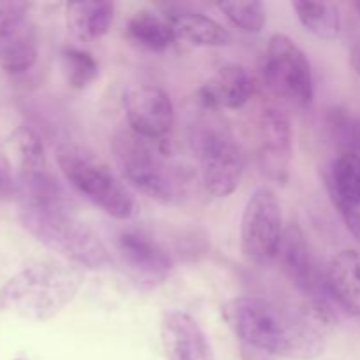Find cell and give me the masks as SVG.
Masks as SVG:
<instances>
[{"instance_id":"16","label":"cell","mask_w":360,"mask_h":360,"mask_svg":"<svg viewBox=\"0 0 360 360\" xmlns=\"http://www.w3.org/2000/svg\"><path fill=\"white\" fill-rule=\"evenodd\" d=\"M160 9L176 37L200 48H224L231 44L232 35L227 28L202 11L188 6H162Z\"/></svg>"},{"instance_id":"23","label":"cell","mask_w":360,"mask_h":360,"mask_svg":"<svg viewBox=\"0 0 360 360\" xmlns=\"http://www.w3.org/2000/svg\"><path fill=\"white\" fill-rule=\"evenodd\" d=\"M62 67L67 84L74 90H83L90 86L98 77V63L90 51L65 46L62 49Z\"/></svg>"},{"instance_id":"2","label":"cell","mask_w":360,"mask_h":360,"mask_svg":"<svg viewBox=\"0 0 360 360\" xmlns=\"http://www.w3.org/2000/svg\"><path fill=\"white\" fill-rule=\"evenodd\" d=\"M83 271L62 262H39L18 271L0 287V311L46 322L76 299Z\"/></svg>"},{"instance_id":"24","label":"cell","mask_w":360,"mask_h":360,"mask_svg":"<svg viewBox=\"0 0 360 360\" xmlns=\"http://www.w3.org/2000/svg\"><path fill=\"white\" fill-rule=\"evenodd\" d=\"M16 139L18 153H20V169H18V178L25 176H34L39 172L48 171V162H46V151L42 146V141L39 139L37 132L30 127H20L14 134Z\"/></svg>"},{"instance_id":"3","label":"cell","mask_w":360,"mask_h":360,"mask_svg":"<svg viewBox=\"0 0 360 360\" xmlns=\"http://www.w3.org/2000/svg\"><path fill=\"white\" fill-rule=\"evenodd\" d=\"M20 224L41 245L76 267L98 271L111 264V255L97 232L76 217L72 206L39 207L21 204Z\"/></svg>"},{"instance_id":"21","label":"cell","mask_w":360,"mask_h":360,"mask_svg":"<svg viewBox=\"0 0 360 360\" xmlns=\"http://www.w3.org/2000/svg\"><path fill=\"white\" fill-rule=\"evenodd\" d=\"M327 192L360 207V157L340 155L323 174Z\"/></svg>"},{"instance_id":"12","label":"cell","mask_w":360,"mask_h":360,"mask_svg":"<svg viewBox=\"0 0 360 360\" xmlns=\"http://www.w3.org/2000/svg\"><path fill=\"white\" fill-rule=\"evenodd\" d=\"M123 111L130 130L148 141L162 139L174 125V105L167 91L153 84L130 86L123 91Z\"/></svg>"},{"instance_id":"20","label":"cell","mask_w":360,"mask_h":360,"mask_svg":"<svg viewBox=\"0 0 360 360\" xmlns=\"http://www.w3.org/2000/svg\"><path fill=\"white\" fill-rule=\"evenodd\" d=\"M292 7L302 27L315 37L333 41L340 35L341 18L336 4L297 0V2H292Z\"/></svg>"},{"instance_id":"25","label":"cell","mask_w":360,"mask_h":360,"mask_svg":"<svg viewBox=\"0 0 360 360\" xmlns=\"http://www.w3.org/2000/svg\"><path fill=\"white\" fill-rule=\"evenodd\" d=\"M218 9L229 21L246 34H257L266 25V9L262 2H221Z\"/></svg>"},{"instance_id":"7","label":"cell","mask_w":360,"mask_h":360,"mask_svg":"<svg viewBox=\"0 0 360 360\" xmlns=\"http://www.w3.org/2000/svg\"><path fill=\"white\" fill-rule=\"evenodd\" d=\"M262 74L267 86L288 104L299 109L313 104L315 79L311 63L288 35H271L264 53Z\"/></svg>"},{"instance_id":"28","label":"cell","mask_w":360,"mask_h":360,"mask_svg":"<svg viewBox=\"0 0 360 360\" xmlns=\"http://www.w3.org/2000/svg\"><path fill=\"white\" fill-rule=\"evenodd\" d=\"M243 348V360H271L273 357L267 354H264V352L260 350H255V348H250V347H245V345H241Z\"/></svg>"},{"instance_id":"8","label":"cell","mask_w":360,"mask_h":360,"mask_svg":"<svg viewBox=\"0 0 360 360\" xmlns=\"http://www.w3.org/2000/svg\"><path fill=\"white\" fill-rule=\"evenodd\" d=\"M285 225L281 204L274 190L260 186L246 200L241 217V253L259 267L276 260Z\"/></svg>"},{"instance_id":"17","label":"cell","mask_w":360,"mask_h":360,"mask_svg":"<svg viewBox=\"0 0 360 360\" xmlns=\"http://www.w3.org/2000/svg\"><path fill=\"white\" fill-rule=\"evenodd\" d=\"M327 287L333 301L352 316H360V253L343 250L327 267Z\"/></svg>"},{"instance_id":"19","label":"cell","mask_w":360,"mask_h":360,"mask_svg":"<svg viewBox=\"0 0 360 360\" xmlns=\"http://www.w3.org/2000/svg\"><path fill=\"white\" fill-rule=\"evenodd\" d=\"M125 32L130 41L136 42L141 48L148 49V51L155 53L169 49L178 39L167 20L162 14H157L150 9L134 13L127 21Z\"/></svg>"},{"instance_id":"1","label":"cell","mask_w":360,"mask_h":360,"mask_svg":"<svg viewBox=\"0 0 360 360\" xmlns=\"http://www.w3.org/2000/svg\"><path fill=\"white\" fill-rule=\"evenodd\" d=\"M221 316L241 345L271 357L313 360L326 350L316 323L262 297L231 299L221 306Z\"/></svg>"},{"instance_id":"6","label":"cell","mask_w":360,"mask_h":360,"mask_svg":"<svg viewBox=\"0 0 360 360\" xmlns=\"http://www.w3.org/2000/svg\"><path fill=\"white\" fill-rule=\"evenodd\" d=\"M193 150L204 190L214 199L234 193L246 169V155L236 134L220 116H204L193 127Z\"/></svg>"},{"instance_id":"18","label":"cell","mask_w":360,"mask_h":360,"mask_svg":"<svg viewBox=\"0 0 360 360\" xmlns=\"http://www.w3.org/2000/svg\"><path fill=\"white\" fill-rule=\"evenodd\" d=\"M115 20L112 2H70L67 4V25L81 41H98L111 28Z\"/></svg>"},{"instance_id":"10","label":"cell","mask_w":360,"mask_h":360,"mask_svg":"<svg viewBox=\"0 0 360 360\" xmlns=\"http://www.w3.org/2000/svg\"><path fill=\"white\" fill-rule=\"evenodd\" d=\"M116 255L125 274L143 290L165 283L172 262L164 246L141 229H123L115 239Z\"/></svg>"},{"instance_id":"22","label":"cell","mask_w":360,"mask_h":360,"mask_svg":"<svg viewBox=\"0 0 360 360\" xmlns=\"http://www.w3.org/2000/svg\"><path fill=\"white\" fill-rule=\"evenodd\" d=\"M326 130L340 155L360 157V116L343 108H333L326 115Z\"/></svg>"},{"instance_id":"11","label":"cell","mask_w":360,"mask_h":360,"mask_svg":"<svg viewBox=\"0 0 360 360\" xmlns=\"http://www.w3.org/2000/svg\"><path fill=\"white\" fill-rule=\"evenodd\" d=\"M37 55L39 35L30 4L0 0V69L23 74L34 67Z\"/></svg>"},{"instance_id":"15","label":"cell","mask_w":360,"mask_h":360,"mask_svg":"<svg viewBox=\"0 0 360 360\" xmlns=\"http://www.w3.org/2000/svg\"><path fill=\"white\" fill-rule=\"evenodd\" d=\"M253 91V79L248 69L238 63L221 67L202 86L197 90V98L211 111L239 109L250 101Z\"/></svg>"},{"instance_id":"29","label":"cell","mask_w":360,"mask_h":360,"mask_svg":"<svg viewBox=\"0 0 360 360\" xmlns=\"http://www.w3.org/2000/svg\"><path fill=\"white\" fill-rule=\"evenodd\" d=\"M350 60H352V67H354V70L360 76V39L355 41L354 48H352Z\"/></svg>"},{"instance_id":"13","label":"cell","mask_w":360,"mask_h":360,"mask_svg":"<svg viewBox=\"0 0 360 360\" xmlns=\"http://www.w3.org/2000/svg\"><path fill=\"white\" fill-rule=\"evenodd\" d=\"M259 160L264 172L276 181H285L292 160L294 134L288 116L281 109L266 108L257 122Z\"/></svg>"},{"instance_id":"5","label":"cell","mask_w":360,"mask_h":360,"mask_svg":"<svg viewBox=\"0 0 360 360\" xmlns=\"http://www.w3.org/2000/svg\"><path fill=\"white\" fill-rule=\"evenodd\" d=\"M63 178L88 202L115 220H130L137 214V202L125 183L90 148L63 143L55 151Z\"/></svg>"},{"instance_id":"9","label":"cell","mask_w":360,"mask_h":360,"mask_svg":"<svg viewBox=\"0 0 360 360\" xmlns=\"http://www.w3.org/2000/svg\"><path fill=\"white\" fill-rule=\"evenodd\" d=\"M276 260L290 283L311 302L315 319L319 322L329 320L333 316L330 302L334 301L327 287V276L320 271L308 239L297 224L285 227Z\"/></svg>"},{"instance_id":"4","label":"cell","mask_w":360,"mask_h":360,"mask_svg":"<svg viewBox=\"0 0 360 360\" xmlns=\"http://www.w3.org/2000/svg\"><path fill=\"white\" fill-rule=\"evenodd\" d=\"M111 150L123 178L141 193L162 204H179L185 199L188 178L153 146V141L122 130L112 137Z\"/></svg>"},{"instance_id":"30","label":"cell","mask_w":360,"mask_h":360,"mask_svg":"<svg viewBox=\"0 0 360 360\" xmlns=\"http://www.w3.org/2000/svg\"><path fill=\"white\" fill-rule=\"evenodd\" d=\"M354 7H355V11H357L359 16H360V2H355V4H354Z\"/></svg>"},{"instance_id":"26","label":"cell","mask_w":360,"mask_h":360,"mask_svg":"<svg viewBox=\"0 0 360 360\" xmlns=\"http://www.w3.org/2000/svg\"><path fill=\"white\" fill-rule=\"evenodd\" d=\"M330 200H333L334 207L338 210L340 217L343 218L345 225L350 231V234L354 236L355 241L360 245V207L354 206V204L347 202L345 199H341L340 195H336L334 192H329Z\"/></svg>"},{"instance_id":"27","label":"cell","mask_w":360,"mask_h":360,"mask_svg":"<svg viewBox=\"0 0 360 360\" xmlns=\"http://www.w3.org/2000/svg\"><path fill=\"white\" fill-rule=\"evenodd\" d=\"M18 179H14L9 164L0 155V202H9L18 197Z\"/></svg>"},{"instance_id":"14","label":"cell","mask_w":360,"mask_h":360,"mask_svg":"<svg viewBox=\"0 0 360 360\" xmlns=\"http://www.w3.org/2000/svg\"><path fill=\"white\" fill-rule=\"evenodd\" d=\"M160 341L167 360H217L202 327L185 311L164 313Z\"/></svg>"}]
</instances>
